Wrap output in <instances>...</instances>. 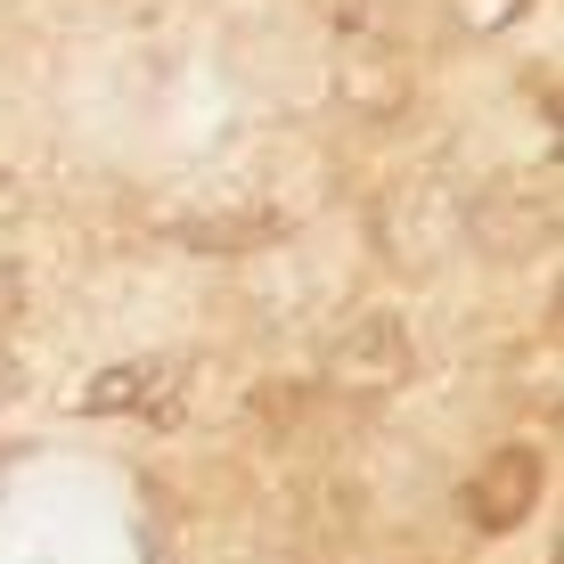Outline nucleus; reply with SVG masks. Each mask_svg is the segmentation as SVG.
Listing matches in <instances>:
<instances>
[{
	"label": "nucleus",
	"instance_id": "1",
	"mask_svg": "<svg viewBox=\"0 0 564 564\" xmlns=\"http://www.w3.org/2000/svg\"><path fill=\"white\" fill-rule=\"evenodd\" d=\"M458 229L499 262H532L556 246L564 229V197H556V172H499V181L475 188V205L458 213Z\"/></svg>",
	"mask_w": 564,
	"mask_h": 564
},
{
	"label": "nucleus",
	"instance_id": "2",
	"mask_svg": "<svg viewBox=\"0 0 564 564\" xmlns=\"http://www.w3.org/2000/svg\"><path fill=\"white\" fill-rule=\"evenodd\" d=\"M410 368H417L410 327L393 311H360L336 336V352H327V384H344V393H393V384H410Z\"/></svg>",
	"mask_w": 564,
	"mask_h": 564
},
{
	"label": "nucleus",
	"instance_id": "3",
	"mask_svg": "<svg viewBox=\"0 0 564 564\" xmlns=\"http://www.w3.org/2000/svg\"><path fill=\"white\" fill-rule=\"evenodd\" d=\"M540 482H549V458H540L532 442H508V451H491L466 475V516H475L482 532H516V523L540 508Z\"/></svg>",
	"mask_w": 564,
	"mask_h": 564
},
{
	"label": "nucleus",
	"instance_id": "4",
	"mask_svg": "<svg viewBox=\"0 0 564 564\" xmlns=\"http://www.w3.org/2000/svg\"><path fill=\"white\" fill-rule=\"evenodd\" d=\"M17 311H25V279H17V270H9V262H0V327H9V319H17Z\"/></svg>",
	"mask_w": 564,
	"mask_h": 564
},
{
	"label": "nucleus",
	"instance_id": "5",
	"mask_svg": "<svg viewBox=\"0 0 564 564\" xmlns=\"http://www.w3.org/2000/svg\"><path fill=\"white\" fill-rule=\"evenodd\" d=\"M17 393H25V368H17L9 352H0V410H9V401H17Z\"/></svg>",
	"mask_w": 564,
	"mask_h": 564
}]
</instances>
